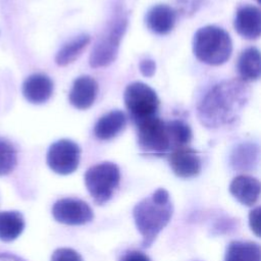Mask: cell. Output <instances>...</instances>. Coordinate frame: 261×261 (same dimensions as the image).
Here are the masks:
<instances>
[{
    "label": "cell",
    "mask_w": 261,
    "mask_h": 261,
    "mask_svg": "<svg viewBox=\"0 0 261 261\" xmlns=\"http://www.w3.org/2000/svg\"><path fill=\"white\" fill-rule=\"evenodd\" d=\"M249 88L242 80H229L215 85L198 106L201 123L219 127L234 121L249 99Z\"/></svg>",
    "instance_id": "1"
},
{
    "label": "cell",
    "mask_w": 261,
    "mask_h": 261,
    "mask_svg": "<svg viewBox=\"0 0 261 261\" xmlns=\"http://www.w3.org/2000/svg\"><path fill=\"white\" fill-rule=\"evenodd\" d=\"M173 213L169 193L159 188L138 202L133 209V217L142 236V247L149 248L159 232L168 224Z\"/></svg>",
    "instance_id": "2"
},
{
    "label": "cell",
    "mask_w": 261,
    "mask_h": 261,
    "mask_svg": "<svg viewBox=\"0 0 261 261\" xmlns=\"http://www.w3.org/2000/svg\"><path fill=\"white\" fill-rule=\"evenodd\" d=\"M232 51L230 36L216 25H206L199 29L193 39V52L202 62L209 65L225 63Z\"/></svg>",
    "instance_id": "3"
},
{
    "label": "cell",
    "mask_w": 261,
    "mask_h": 261,
    "mask_svg": "<svg viewBox=\"0 0 261 261\" xmlns=\"http://www.w3.org/2000/svg\"><path fill=\"white\" fill-rule=\"evenodd\" d=\"M126 25L127 17L123 10L119 9L92 49L89 57V63L92 67L107 66L115 60Z\"/></svg>",
    "instance_id": "4"
},
{
    "label": "cell",
    "mask_w": 261,
    "mask_h": 261,
    "mask_svg": "<svg viewBox=\"0 0 261 261\" xmlns=\"http://www.w3.org/2000/svg\"><path fill=\"white\" fill-rule=\"evenodd\" d=\"M120 182L119 167L113 162H101L87 169L85 185L94 202L103 205L108 202Z\"/></svg>",
    "instance_id": "5"
},
{
    "label": "cell",
    "mask_w": 261,
    "mask_h": 261,
    "mask_svg": "<svg viewBox=\"0 0 261 261\" xmlns=\"http://www.w3.org/2000/svg\"><path fill=\"white\" fill-rule=\"evenodd\" d=\"M138 145L142 151L162 156L171 150L166 124L157 116H150L137 121Z\"/></svg>",
    "instance_id": "6"
},
{
    "label": "cell",
    "mask_w": 261,
    "mask_h": 261,
    "mask_svg": "<svg viewBox=\"0 0 261 261\" xmlns=\"http://www.w3.org/2000/svg\"><path fill=\"white\" fill-rule=\"evenodd\" d=\"M123 98L126 109L136 121L154 116L159 107V99L156 92L141 82H134L127 85Z\"/></svg>",
    "instance_id": "7"
},
{
    "label": "cell",
    "mask_w": 261,
    "mask_h": 261,
    "mask_svg": "<svg viewBox=\"0 0 261 261\" xmlns=\"http://www.w3.org/2000/svg\"><path fill=\"white\" fill-rule=\"evenodd\" d=\"M81 157V149L73 141L62 139L53 143L47 152V164L56 173L70 174L76 170Z\"/></svg>",
    "instance_id": "8"
},
{
    "label": "cell",
    "mask_w": 261,
    "mask_h": 261,
    "mask_svg": "<svg viewBox=\"0 0 261 261\" xmlns=\"http://www.w3.org/2000/svg\"><path fill=\"white\" fill-rule=\"evenodd\" d=\"M52 215L56 221L67 225H82L93 220L91 206L77 198H62L52 207Z\"/></svg>",
    "instance_id": "9"
},
{
    "label": "cell",
    "mask_w": 261,
    "mask_h": 261,
    "mask_svg": "<svg viewBox=\"0 0 261 261\" xmlns=\"http://www.w3.org/2000/svg\"><path fill=\"white\" fill-rule=\"evenodd\" d=\"M169 165L175 175L181 178H190L198 175L202 168L201 158L197 151L181 147L174 149L168 156Z\"/></svg>",
    "instance_id": "10"
},
{
    "label": "cell",
    "mask_w": 261,
    "mask_h": 261,
    "mask_svg": "<svg viewBox=\"0 0 261 261\" xmlns=\"http://www.w3.org/2000/svg\"><path fill=\"white\" fill-rule=\"evenodd\" d=\"M234 29L245 39L253 40L259 38L261 34L260 9L253 5L241 7L234 18Z\"/></svg>",
    "instance_id": "11"
},
{
    "label": "cell",
    "mask_w": 261,
    "mask_h": 261,
    "mask_svg": "<svg viewBox=\"0 0 261 261\" xmlns=\"http://www.w3.org/2000/svg\"><path fill=\"white\" fill-rule=\"evenodd\" d=\"M98 85L96 81L89 75L77 77L69 92V102L77 109H88L96 100Z\"/></svg>",
    "instance_id": "12"
},
{
    "label": "cell",
    "mask_w": 261,
    "mask_h": 261,
    "mask_svg": "<svg viewBox=\"0 0 261 261\" xmlns=\"http://www.w3.org/2000/svg\"><path fill=\"white\" fill-rule=\"evenodd\" d=\"M53 93V83L44 73H34L27 77L22 85L24 98L33 104H42L50 99Z\"/></svg>",
    "instance_id": "13"
},
{
    "label": "cell",
    "mask_w": 261,
    "mask_h": 261,
    "mask_svg": "<svg viewBox=\"0 0 261 261\" xmlns=\"http://www.w3.org/2000/svg\"><path fill=\"white\" fill-rule=\"evenodd\" d=\"M229 192L241 204L253 206L259 200L260 181L251 175L241 174L231 180Z\"/></svg>",
    "instance_id": "14"
},
{
    "label": "cell",
    "mask_w": 261,
    "mask_h": 261,
    "mask_svg": "<svg viewBox=\"0 0 261 261\" xmlns=\"http://www.w3.org/2000/svg\"><path fill=\"white\" fill-rule=\"evenodd\" d=\"M176 20L175 10L166 5L158 4L153 6L146 14V24L148 29L158 35H165L169 33Z\"/></svg>",
    "instance_id": "15"
},
{
    "label": "cell",
    "mask_w": 261,
    "mask_h": 261,
    "mask_svg": "<svg viewBox=\"0 0 261 261\" xmlns=\"http://www.w3.org/2000/svg\"><path fill=\"white\" fill-rule=\"evenodd\" d=\"M125 123L124 113L120 110H112L99 118L94 126V134L100 140H110L124 128Z\"/></svg>",
    "instance_id": "16"
},
{
    "label": "cell",
    "mask_w": 261,
    "mask_h": 261,
    "mask_svg": "<svg viewBox=\"0 0 261 261\" xmlns=\"http://www.w3.org/2000/svg\"><path fill=\"white\" fill-rule=\"evenodd\" d=\"M224 261H261L260 246L251 241H231L226 248Z\"/></svg>",
    "instance_id": "17"
},
{
    "label": "cell",
    "mask_w": 261,
    "mask_h": 261,
    "mask_svg": "<svg viewBox=\"0 0 261 261\" xmlns=\"http://www.w3.org/2000/svg\"><path fill=\"white\" fill-rule=\"evenodd\" d=\"M238 70L242 81H256L261 74L260 52L257 48L251 47L242 52L238 60Z\"/></svg>",
    "instance_id": "18"
},
{
    "label": "cell",
    "mask_w": 261,
    "mask_h": 261,
    "mask_svg": "<svg viewBox=\"0 0 261 261\" xmlns=\"http://www.w3.org/2000/svg\"><path fill=\"white\" fill-rule=\"evenodd\" d=\"M24 228V219L18 211L0 212V240L11 242L18 238Z\"/></svg>",
    "instance_id": "19"
},
{
    "label": "cell",
    "mask_w": 261,
    "mask_h": 261,
    "mask_svg": "<svg viewBox=\"0 0 261 261\" xmlns=\"http://www.w3.org/2000/svg\"><path fill=\"white\" fill-rule=\"evenodd\" d=\"M90 40L91 38L89 35L82 34L64 44L56 54V63L60 66H64L74 61L87 47Z\"/></svg>",
    "instance_id": "20"
},
{
    "label": "cell",
    "mask_w": 261,
    "mask_h": 261,
    "mask_svg": "<svg viewBox=\"0 0 261 261\" xmlns=\"http://www.w3.org/2000/svg\"><path fill=\"white\" fill-rule=\"evenodd\" d=\"M171 151L187 147L192 140L191 127L181 120H171L165 123Z\"/></svg>",
    "instance_id": "21"
},
{
    "label": "cell",
    "mask_w": 261,
    "mask_h": 261,
    "mask_svg": "<svg viewBox=\"0 0 261 261\" xmlns=\"http://www.w3.org/2000/svg\"><path fill=\"white\" fill-rule=\"evenodd\" d=\"M258 148L252 144L240 145L232 155V164L236 168L245 169L252 166L257 160Z\"/></svg>",
    "instance_id": "22"
},
{
    "label": "cell",
    "mask_w": 261,
    "mask_h": 261,
    "mask_svg": "<svg viewBox=\"0 0 261 261\" xmlns=\"http://www.w3.org/2000/svg\"><path fill=\"white\" fill-rule=\"evenodd\" d=\"M17 162L15 148L6 140L0 138V175L10 173Z\"/></svg>",
    "instance_id": "23"
},
{
    "label": "cell",
    "mask_w": 261,
    "mask_h": 261,
    "mask_svg": "<svg viewBox=\"0 0 261 261\" xmlns=\"http://www.w3.org/2000/svg\"><path fill=\"white\" fill-rule=\"evenodd\" d=\"M51 261H83V258L73 249L58 248L53 252Z\"/></svg>",
    "instance_id": "24"
},
{
    "label": "cell",
    "mask_w": 261,
    "mask_h": 261,
    "mask_svg": "<svg viewBox=\"0 0 261 261\" xmlns=\"http://www.w3.org/2000/svg\"><path fill=\"white\" fill-rule=\"evenodd\" d=\"M118 261H151L150 258L142 251L136 249H128L121 252Z\"/></svg>",
    "instance_id": "25"
},
{
    "label": "cell",
    "mask_w": 261,
    "mask_h": 261,
    "mask_svg": "<svg viewBox=\"0 0 261 261\" xmlns=\"http://www.w3.org/2000/svg\"><path fill=\"white\" fill-rule=\"evenodd\" d=\"M259 216H260V207H256L249 214V224L254 233L259 237L260 228H259Z\"/></svg>",
    "instance_id": "26"
},
{
    "label": "cell",
    "mask_w": 261,
    "mask_h": 261,
    "mask_svg": "<svg viewBox=\"0 0 261 261\" xmlns=\"http://www.w3.org/2000/svg\"><path fill=\"white\" fill-rule=\"evenodd\" d=\"M155 62L151 59H145L140 63V70L145 76H152L155 72Z\"/></svg>",
    "instance_id": "27"
},
{
    "label": "cell",
    "mask_w": 261,
    "mask_h": 261,
    "mask_svg": "<svg viewBox=\"0 0 261 261\" xmlns=\"http://www.w3.org/2000/svg\"><path fill=\"white\" fill-rule=\"evenodd\" d=\"M202 0H180V5L182 6V10L186 13H189L197 10Z\"/></svg>",
    "instance_id": "28"
},
{
    "label": "cell",
    "mask_w": 261,
    "mask_h": 261,
    "mask_svg": "<svg viewBox=\"0 0 261 261\" xmlns=\"http://www.w3.org/2000/svg\"><path fill=\"white\" fill-rule=\"evenodd\" d=\"M0 261H25L22 258L10 254V253H0Z\"/></svg>",
    "instance_id": "29"
}]
</instances>
